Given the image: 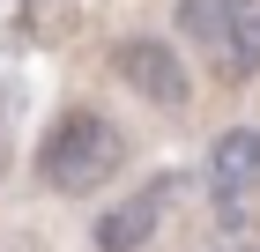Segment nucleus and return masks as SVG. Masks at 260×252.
Returning <instances> with one entry per match:
<instances>
[{
	"label": "nucleus",
	"instance_id": "5",
	"mask_svg": "<svg viewBox=\"0 0 260 252\" xmlns=\"http://www.w3.org/2000/svg\"><path fill=\"white\" fill-rule=\"evenodd\" d=\"M216 75H231V82L260 75V0H231V22H223V45H216Z\"/></svg>",
	"mask_w": 260,
	"mask_h": 252
},
{
	"label": "nucleus",
	"instance_id": "3",
	"mask_svg": "<svg viewBox=\"0 0 260 252\" xmlns=\"http://www.w3.org/2000/svg\"><path fill=\"white\" fill-rule=\"evenodd\" d=\"M253 193H260V134L253 126H231L208 149V208H223V223H238Z\"/></svg>",
	"mask_w": 260,
	"mask_h": 252
},
{
	"label": "nucleus",
	"instance_id": "7",
	"mask_svg": "<svg viewBox=\"0 0 260 252\" xmlns=\"http://www.w3.org/2000/svg\"><path fill=\"white\" fill-rule=\"evenodd\" d=\"M8 163H15V97L0 89V178H8Z\"/></svg>",
	"mask_w": 260,
	"mask_h": 252
},
{
	"label": "nucleus",
	"instance_id": "2",
	"mask_svg": "<svg viewBox=\"0 0 260 252\" xmlns=\"http://www.w3.org/2000/svg\"><path fill=\"white\" fill-rule=\"evenodd\" d=\"M112 67H119V82L134 89V97L164 104V112H179V104L193 97L186 59L171 52V38H119V45H112Z\"/></svg>",
	"mask_w": 260,
	"mask_h": 252
},
{
	"label": "nucleus",
	"instance_id": "1",
	"mask_svg": "<svg viewBox=\"0 0 260 252\" xmlns=\"http://www.w3.org/2000/svg\"><path fill=\"white\" fill-rule=\"evenodd\" d=\"M119 163H126L119 126H112L104 112H89V104L60 112V119H52V134L38 141V178L52 186V193H67V200L97 193V186L119 171Z\"/></svg>",
	"mask_w": 260,
	"mask_h": 252
},
{
	"label": "nucleus",
	"instance_id": "6",
	"mask_svg": "<svg viewBox=\"0 0 260 252\" xmlns=\"http://www.w3.org/2000/svg\"><path fill=\"white\" fill-rule=\"evenodd\" d=\"M223 22H231V0H179V30L208 59H216V45H223Z\"/></svg>",
	"mask_w": 260,
	"mask_h": 252
},
{
	"label": "nucleus",
	"instance_id": "4",
	"mask_svg": "<svg viewBox=\"0 0 260 252\" xmlns=\"http://www.w3.org/2000/svg\"><path fill=\"white\" fill-rule=\"evenodd\" d=\"M171 215V178H156V186H141V193H126L119 208L97 215V252H141L149 237H156V223Z\"/></svg>",
	"mask_w": 260,
	"mask_h": 252
},
{
	"label": "nucleus",
	"instance_id": "8",
	"mask_svg": "<svg viewBox=\"0 0 260 252\" xmlns=\"http://www.w3.org/2000/svg\"><path fill=\"white\" fill-rule=\"evenodd\" d=\"M0 252H45V245H30V237H0Z\"/></svg>",
	"mask_w": 260,
	"mask_h": 252
}]
</instances>
